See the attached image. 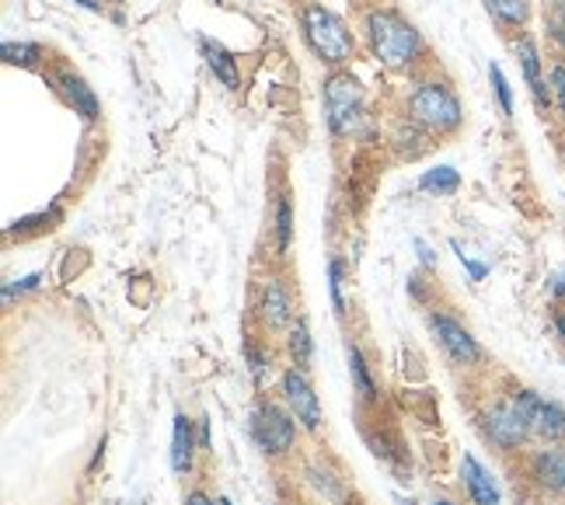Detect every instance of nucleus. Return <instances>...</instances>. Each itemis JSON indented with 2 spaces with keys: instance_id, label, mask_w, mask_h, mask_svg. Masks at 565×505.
Masks as SVG:
<instances>
[{
  "instance_id": "nucleus-1",
  "label": "nucleus",
  "mask_w": 565,
  "mask_h": 505,
  "mask_svg": "<svg viewBox=\"0 0 565 505\" xmlns=\"http://www.w3.org/2000/svg\"><path fill=\"white\" fill-rule=\"evenodd\" d=\"M366 42L381 67L412 71L426 56V42L412 21L391 8H374L366 14Z\"/></svg>"
},
{
  "instance_id": "nucleus-2",
  "label": "nucleus",
  "mask_w": 565,
  "mask_h": 505,
  "mask_svg": "<svg viewBox=\"0 0 565 505\" xmlns=\"http://www.w3.org/2000/svg\"><path fill=\"white\" fill-rule=\"evenodd\" d=\"M300 29H303V39H308V46L315 50V56L324 63V67L342 71L345 63L353 60L356 39H353L350 25H345L332 8L318 4V0H308L300 11Z\"/></svg>"
},
{
  "instance_id": "nucleus-3",
  "label": "nucleus",
  "mask_w": 565,
  "mask_h": 505,
  "mask_svg": "<svg viewBox=\"0 0 565 505\" xmlns=\"http://www.w3.org/2000/svg\"><path fill=\"white\" fill-rule=\"evenodd\" d=\"M408 119L419 122L426 133L450 137L465 126L461 98L444 80H419L408 95Z\"/></svg>"
},
{
  "instance_id": "nucleus-4",
  "label": "nucleus",
  "mask_w": 565,
  "mask_h": 505,
  "mask_svg": "<svg viewBox=\"0 0 565 505\" xmlns=\"http://www.w3.org/2000/svg\"><path fill=\"white\" fill-rule=\"evenodd\" d=\"M248 432H252L258 450H263L266 456H273V460H279V456H287L297 447L300 422L294 419V411L282 401L258 398L252 405V415H248Z\"/></svg>"
},
{
  "instance_id": "nucleus-5",
  "label": "nucleus",
  "mask_w": 565,
  "mask_h": 505,
  "mask_svg": "<svg viewBox=\"0 0 565 505\" xmlns=\"http://www.w3.org/2000/svg\"><path fill=\"white\" fill-rule=\"evenodd\" d=\"M324 119L335 137H360V129L366 122V101H363V84L335 71L324 77Z\"/></svg>"
},
{
  "instance_id": "nucleus-6",
  "label": "nucleus",
  "mask_w": 565,
  "mask_h": 505,
  "mask_svg": "<svg viewBox=\"0 0 565 505\" xmlns=\"http://www.w3.org/2000/svg\"><path fill=\"white\" fill-rule=\"evenodd\" d=\"M478 432H482L486 443L492 450H499V453H520L534 439V432H531V426L524 419V411L513 405L510 394H507L503 401L489 405L482 415H478Z\"/></svg>"
},
{
  "instance_id": "nucleus-7",
  "label": "nucleus",
  "mask_w": 565,
  "mask_h": 505,
  "mask_svg": "<svg viewBox=\"0 0 565 505\" xmlns=\"http://www.w3.org/2000/svg\"><path fill=\"white\" fill-rule=\"evenodd\" d=\"M426 324H429L433 339H437L440 353L447 356V363L454 369H478V366L486 363V348L478 345V339L454 314H447V311H429Z\"/></svg>"
},
{
  "instance_id": "nucleus-8",
  "label": "nucleus",
  "mask_w": 565,
  "mask_h": 505,
  "mask_svg": "<svg viewBox=\"0 0 565 505\" xmlns=\"http://www.w3.org/2000/svg\"><path fill=\"white\" fill-rule=\"evenodd\" d=\"M513 405L524 411V419L541 443H565V405L545 398L531 387H513L510 390Z\"/></svg>"
},
{
  "instance_id": "nucleus-9",
  "label": "nucleus",
  "mask_w": 565,
  "mask_h": 505,
  "mask_svg": "<svg viewBox=\"0 0 565 505\" xmlns=\"http://www.w3.org/2000/svg\"><path fill=\"white\" fill-rule=\"evenodd\" d=\"M279 401L294 411V419L300 422L303 432H311V436L321 432V401H318V394H315V387L308 380V369H300V366L282 369Z\"/></svg>"
},
{
  "instance_id": "nucleus-10",
  "label": "nucleus",
  "mask_w": 565,
  "mask_h": 505,
  "mask_svg": "<svg viewBox=\"0 0 565 505\" xmlns=\"http://www.w3.org/2000/svg\"><path fill=\"white\" fill-rule=\"evenodd\" d=\"M255 314H258V324H263V332H269V335L290 332V324L297 321L294 318V297H290L287 282H282L279 276L263 279V287H258V300H255Z\"/></svg>"
},
{
  "instance_id": "nucleus-11",
  "label": "nucleus",
  "mask_w": 565,
  "mask_h": 505,
  "mask_svg": "<svg viewBox=\"0 0 565 505\" xmlns=\"http://www.w3.org/2000/svg\"><path fill=\"white\" fill-rule=\"evenodd\" d=\"M513 50H516V63H520V74H524V84H527V92L537 105V112H552L555 101H552V87H548V74H545V63H541V50H537V42L524 32L516 42H513Z\"/></svg>"
},
{
  "instance_id": "nucleus-12",
  "label": "nucleus",
  "mask_w": 565,
  "mask_h": 505,
  "mask_svg": "<svg viewBox=\"0 0 565 505\" xmlns=\"http://www.w3.org/2000/svg\"><path fill=\"white\" fill-rule=\"evenodd\" d=\"M531 485L552 498H565V443H545L527 456Z\"/></svg>"
},
{
  "instance_id": "nucleus-13",
  "label": "nucleus",
  "mask_w": 565,
  "mask_h": 505,
  "mask_svg": "<svg viewBox=\"0 0 565 505\" xmlns=\"http://www.w3.org/2000/svg\"><path fill=\"white\" fill-rule=\"evenodd\" d=\"M461 485L468 492V505H503V492H499L492 471L475 453L461 456Z\"/></svg>"
},
{
  "instance_id": "nucleus-14",
  "label": "nucleus",
  "mask_w": 565,
  "mask_h": 505,
  "mask_svg": "<svg viewBox=\"0 0 565 505\" xmlns=\"http://www.w3.org/2000/svg\"><path fill=\"white\" fill-rule=\"evenodd\" d=\"M56 87H60V95L67 98V105L74 108V112L84 119V122H95L102 116V105H98V95H95V87H88V80L71 74V71H63L56 77Z\"/></svg>"
},
{
  "instance_id": "nucleus-15",
  "label": "nucleus",
  "mask_w": 565,
  "mask_h": 505,
  "mask_svg": "<svg viewBox=\"0 0 565 505\" xmlns=\"http://www.w3.org/2000/svg\"><path fill=\"white\" fill-rule=\"evenodd\" d=\"M200 453V436L192 432V419L185 411L175 415V429H171V471L185 477L192 471V460Z\"/></svg>"
},
{
  "instance_id": "nucleus-16",
  "label": "nucleus",
  "mask_w": 565,
  "mask_h": 505,
  "mask_svg": "<svg viewBox=\"0 0 565 505\" xmlns=\"http://www.w3.org/2000/svg\"><path fill=\"white\" fill-rule=\"evenodd\" d=\"M200 53H203V60H206L210 74H213L216 80H221L224 87H231V92H237V87H242V74H237V60H234V53H231L227 46H221L216 39L203 35V39H200Z\"/></svg>"
},
{
  "instance_id": "nucleus-17",
  "label": "nucleus",
  "mask_w": 565,
  "mask_h": 505,
  "mask_svg": "<svg viewBox=\"0 0 565 505\" xmlns=\"http://www.w3.org/2000/svg\"><path fill=\"white\" fill-rule=\"evenodd\" d=\"M345 359H350V377H353L356 398L363 405H374L381 398V390H377V380H374V373H371V363H366V356H363V348L350 342V345H345Z\"/></svg>"
},
{
  "instance_id": "nucleus-18",
  "label": "nucleus",
  "mask_w": 565,
  "mask_h": 505,
  "mask_svg": "<svg viewBox=\"0 0 565 505\" xmlns=\"http://www.w3.org/2000/svg\"><path fill=\"white\" fill-rule=\"evenodd\" d=\"M486 11L499 29H510V32H524L534 14L531 0H486Z\"/></svg>"
},
{
  "instance_id": "nucleus-19",
  "label": "nucleus",
  "mask_w": 565,
  "mask_h": 505,
  "mask_svg": "<svg viewBox=\"0 0 565 505\" xmlns=\"http://www.w3.org/2000/svg\"><path fill=\"white\" fill-rule=\"evenodd\" d=\"M287 356H290V366L311 369V363H315V335H311L308 318H297L290 324V332H287Z\"/></svg>"
},
{
  "instance_id": "nucleus-20",
  "label": "nucleus",
  "mask_w": 565,
  "mask_h": 505,
  "mask_svg": "<svg viewBox=\"0 0 565 505\" xmlns=\"http://www.w3.org/2000/svg\"><path fill=\"white\" fill-rule=\"evenodd\" d=\"M419 189L429 195H454L461 189V171L450 168V164H437L419 174Z\"/></svg>"
},
{
  "instance_id": "nucleus-21",
  "label": "nucleus",
  "mask_w": 565,
  "mask_h": 505,
  "mask_svg": "<svg viewBox=\"0 0 565 505\" xmlns=\"http://www.w3.org/2000/svg\"><path fill=\"white\" fill-rule=\"evenodd\" d=\"M273 227H276V255L287 258L290 240H294V206H290V195H279V200H276V219H273Z\"/></svg>"
},
{
  "instance_id": "nucleus-22",
  "label": "nucleus",
  "mask_w": 565,
  "mask_h": 505,
  "mask_svg": "<svg viewBox=\"0 0 565 505\" xmlns=\"http://www.w3.org/2000/svg\"><path fill=\"white\" fill-rule=\"evenodd\" d=\"M541 21H545L548 42L565 56V0H545V8H541Z\"/></svg>"
},
{
  "instance_id": "nucleus-23",
  "label": "nucleus",
  "mask_w": 565,
  "mask_h": 505,
  "mask_svg": "<svg viewBox=\"0 0 565 505\" xmlns=\"http://www.w3.org/2000/svg\"><path fill=\"white\" fill-rule=\"evenodd\" d=\"M0 56H4L8 67H39L42 50L35 42H4V46H0Z\"/></svg>"
},
{
  "instance_id": "nucleus-24",
  "label": "nucleus",
  "mask_w": 565,
  "mask_h": 505,
  "mask_svg": "<svg viewBox=\"0 0 565 505\" xmlns=\"http://www.w3.org/2000/svg\"><path fill=\"white\" fill-rule=\"evenodd\" d=\"M245 363H248V373H252V384L255 387H266V377H269V366H273V359H269V353L263 345H255L252 339L245 342Z\"/></svg>"
},
{
  "instance_id": "nucleus-25",
  "label": "nucleus",
  "mask_w": 565,
  "mask_h": 505,
  "mask_svg": "<svg viewBox=\"0 0 565 505\" xmlns=\"http://www.w3.org/2000/svg\"><path fill=\"white\" fill-rule=\"evenodd\" d=\"M489 80H492V92H495V101H499V112L503 119H513V87L503 74L499 63H489Z\"/></svg>"
},
{
  "instance_id": "nucleus-26",
  "label": "nucleus",
  "mask_w": 565,
  "mask_h": 505,
  "mask_svg": "<svg viewBox=\"0 0 565 505\" xmlns=\"http://www.w3.org/2000/svg\"><path fill=\"white\" fill-rule=\"evenodd\" d=\"M342 279H345V261H342V258H332V261H329V293H332V311H335V318H345Z\"/></svg>"
},
{
  "instance_id": "nucleus-27",
  "label": "nucleus",
  "mask_w": 565,
  "mask_h": 505,
  "mask_svg": "<svg viewBox=\"0 0 565 505\" xmlns=\"http://www.w3.org/2000/svg\"><path fill=\"white\" fill-rule=\"evenodd\" d=\"M548 87H552V101L558 108V116L565 122V60H555L548 67Z\"/></svg>"
},
{
  "instance_id": "nucleus-28",
  "label": "nucleus",
  "mask_w": 565,
  "mask_h": 505,
  "mask_svg": "<svg viewBox=\"0 0 565 505\" xmlns=\"http://www.w3.org/2000/svg\"><path fill=\"white\" fill-rule=\"evenodd\" d=\"M450 248H454V255H458V261H461V269L471 276V282H482L486 276H489V266L486 261H475L471 255H465V248L458 245V240H450Z\"/></svg>"
},
{
  "instance_id": "nucleus-29",
  "label": "nucleus",
  "mask_w": 565,
  "mask_h": 505,
  "mask_svg": "<svg viewBox=\"0 0 565 505\" xmlns=\"http://www.w3.org/2000/svg\"><path fill=\"white\" fill-rule=\"evenodd\" d=\"M39 282H42V272H32V276H25V279H14V282H8V287H4V303H11L14 297L29 293V290H35Z\"/></svg>"
},
{
  "instance_id": "nucleus-30",
  "label": "nucleus",
  "mask_w": 565,
  "mask_h": 505,
  "mask_svg": "<svg viewBox=\"0 0 565 505\" xmlns=\"http://www.w3.org/2000/svg\"><path fill=\"white\" fill-rule=\"evenodd\" d=\"M412 245H416V251H419V261H423V269H437V251H433L423 237H416L412 240Z\"/></svg>"
},
{
  "instance_id": "nucleus-31",
  "label": "nucleus",
  "mask_w": 565,
  "mask_h": 505,
  "mask_svg": "<svg viewBox=\"0 0 565 505\" xmlns=\"http://www.w3.org/2000/svg\"><path fill=\"white\" fill-rule=\"evenodd\" d=\"M548 293H552V300H555V303H562V307H565V272H555V276L548 279Z\"/></svg>"
},
{
  "instance_id": "nucleus-32",
  "label": "nucleus",
  "mask_w": 565,
  "mask_h": 505,
  "mask_svg": "<svg viewBox=\"0 0 565 505\" xmlns=\"http://www.w3.org/2000/svg\"><path fill=\"white\" fill-rule=\"evenodd\" d=\"M185 505H221V498H210L206 492H200V488H195V492H189Z\"/></svg>"
},
{
  "instance_id": "nucleus-33",
  "label": "nucleus",
  "mask_w": 565,
  "mask_h": 505,
  "mask_svg": "<svg viewBox=\"0 0 565 505\" xmlns=\"http://www.w3.org/2000/svg\"><path fill=\"white\" fill-rule=\"evenodd\" d=\"M552 327H555V335L565 342V307H558V311L552 314Z\"/></svg>"
},
{
  "instance_id": "nucleus-34",
  "label": "nucleus",
  "mask_w": 565,
  "mask_h": 505,
  "mask_svg": "<svg viewBox=\"0 0 565 505\" xmlns=\"http://www.w3.org/2000/svg\"><path fill=\"white\" fill-rule=\"evenodd\" d=\"M200 450H210V419H200Z\"/></svg>"
},
{
  "instance_id": "nucleus-35",
  "label": "nucleus",
  "mask_w": 565,
  "mask_h": 505,
  "mask_svg": "<svg viewBox=\"0 0 565 505\" xmlns=\"http://www.w3.org/2000/svg\"><path fill=\"white\" fill-rule=\"evenodd\" d=\"M408 290H412V297H416V300H423V279L419 276H408Z\"/></svg>"
},
{
  "instance_id": "nucleus-36",
  "label": "nucleus",
  "mask_w": 565,
  "mask_h": 505,
  "mask_svg": "<svg viewBox=\"0 0 565 505\" xmlns=\"http://www.w3.org/2000/svg\"><path fill=\"white\" fill-rule=\"evenodd\" d=\"M74 4L88 8V11H95V14H102V11H105V4H102V0H74Z\"/></svg>"
},
{
  "instance_id": "nucleus-37",
  "label": "nucleus",
  "mask_w": 565,
  "mask_h": 505,
  "mask_svg": "<svg viewBox=\"0 0 565 505\" xmlns=\"http://www.w3.org/2000/svg\"><path fill=\"white\" fill-rule=\"evenodd\" d=\"M433 505H454L450 498H437V502H433Z\"/></svg>"
},
{
  "instance_id": "nucleus-38",
  "label": "nucleus",
  "mask_w": 565,
  "mask_h": 505,
  "mask_svg": "<svg viewBox=\"0 0 565 505\" xmlns=\"http://www.w3.org/2000/svg\"><path fill=\"white\" fill-rule=\"evenodd\" d=\"M221 505H234V502L231 498H221Z\"/></svg>"
},
{
  "instance_id": "nucleus-39",
  "label": "nucleus",
  "mask_w": 565,
  "mask_h": 505,
  "mask_svg": "<svg viewBox=\"0 0 565 505\" xmlns=\"http://www.w3.org/2000/svg\"><path fill=\"white\" fill-rule=\"evenodd\" d=\"M213 4H221V0H213Z\"/></svg>"
},
{
  "instance_id": "nucleus-40",
  "label": "nucleus",
  "mask_w": 565,
  "mask_h": 505,
  "mask_svg": "<svg viewBox=\"0 0 565 505\" xmlns=\"http://www.w3.org/2000/svg\"><path fill=\"white\" fill-rule=\"evenodd\" d=\"M116 4H122V0H116Z\"/></svg>"
}]
</instances>
